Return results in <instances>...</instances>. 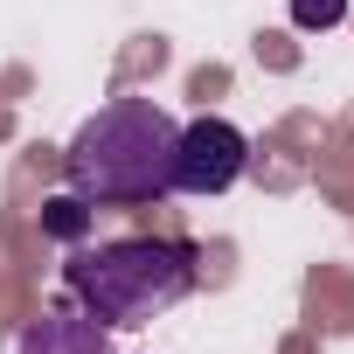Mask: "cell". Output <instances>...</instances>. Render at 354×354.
<instances>
[{"instance_id":"1","label":"cell","mask_w":354,"mask_h":354,"mask_svg":"<svg viewBox=\"0 0 354 354\" xmlns=\"http://www.w3.org/2000/svg\"><path fill=\"white\" fill-rule=\"evenodd\" d=\"M174 139H181V125L167 104L111 97L70 132L63 181L84 202H160L174 195Z\"/></svg>"},{"instance_id":"2","label":"cell","mask_w":354,"mask_h":354,"mask_svg":"<svg viewBox=\"0 0 354 354\" xmlns=\"http://www.w3.org/2000/svg\"><path fill=\"white\" fill-rule=\"evenodd\" d=\"M70 292L97 326H146L195 292V250L174 236H111L70 257Z\"/></svg>"},{"instance_id":"3","label":"cell","mask_w":354,"mask_h":354,"mask_svg":"<svg viewBox=\"0 0 354 354\" xmlns=\"http://www.w3.org/2000/svg\"><path fill=\"white\" fill-rule=\"evenodd\" d=\"M243 167H250V139L216 111L188 118L174 139V188L181 195H230L243 181Z\"/></svg>"},{"instance_id":"4","label":"cell","mask_w":354,"mask_h":354,"mask_svg":"<svg viewBox=\"0 0 354 354\" xmlns=\"http://www.w3.org/2000/svg\"><path fill=\"white\" fill-rule=\"evenodd\" d=\"M15 354H111V326H97V319L77 313V306H42V313L21 326Z\"/></svg>"},{"instance_id":"5","label":"cell","mask_w":354,"mask_h":354,"mask_svg":"<svg viewBox=\"0 0 354 354\" xmlns=\"http://www.w3.org/2000/svg\"><path fill=\"white\" fill-rule=\"evenodd\" d=\"M42 230L56 236V243H77V236H91V202L70 188V195H49L42 202Z\"/></svg>"},{"instance_id":"6","label":"cell","mask_w":354,"mask_h":354,"mask_svg":"<svg viewBox=\"0 0 354 354\" xmlns=\"http://www.w3.org/2000/svg\"><path fill=\"white\" fill-rule=\"evenodd\" d=\"M340 21H347V0H292V28H306V35H326Z\"/></svg>"}]
</instances>
